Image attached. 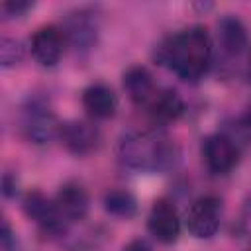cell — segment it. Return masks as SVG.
Instances as JSON below:
<instances>
[{
    "label": "cell",
    "instance_id": "obj_1",
    "mask_svg": "<svg viewBox=\"0 0 251 251\" xmlns=\"http://www.w3.org/2000/svg\"><path fill=\"white\" fill-rule=\"evenodd\" d=\"M157 57L178 78L186 82H196L204 76L212 61L210 35L200 25L182 29L161 43Z\"/></svg>",
    "mask_w": 251,
    "mask_h": 251
},
{
    "label": "cell",
    "instance_id": "obj_2",
    "mask_svg": "<svg viewBox=\"0 0 251 251\" xmlns=\"http://www.w3.org/2000/svg\"><path fill=\"white\" fill-rule=\"evenodd\" d=\"M120 161L141 173H163L171 169L178 157L176 145L157 129L127 133L118 145Z\"/></svg>",
    "mask_w": 251,
    "mask_h": 251
},
{
    "label": "cell",
    "instance_id": "obj_3",
    "mask_svg": "<svg viewBox=\"0 0 251 251\" xmlns=\"http://www.w3.org/2000/svg\"><path fill=\"white\" fill-rule=\"evenodd\" d=\"M61 124L57 122L55 110L45 96H27L20 108V129L24 137L35 145L49 143L59 135Z\"/></svg>",
    "mask_w": 251,
    "mask_h": 251
},
{
    "label": "cell",
    "instance_id": "obj_4",
    "mask_svg": "<svg viewBox=\"0 0 251 251\" xmlns=\"http://www.w3.org/2000/svg\"><path fill=\"white\" fill-rule=\"evenodd\" d=\"M222 220V202L216 196H202L192 202L186 212V229L198 239H210Z\"/></svg>",
    "mask_w": 251,
    "mask_h": 251
},
{
    "label": "cell",
    "instance_id": "obj_5",
    "mask_svg": "<svg viewBox=\"0 0 251 251\" xmlns=\"http://www.w3.org/2000/svg\"><path fill=\"white\" fill-rule=\"evenodd\" d=\"M24 212L29 220H33L45 233L51 235H59L67 229V222L63 220L55 200H49L43 192L39 190H31L25 198H24Z\"/></svg>",
    "mask_w": 251,
    "mask_h": 251
},
{
    "label": "cell",
    "instance_id": "obj_6",
    "mask_svg": "<svg viewBox=\"0 0 251 251\" xmlns=\"http://www.w3.org/2000/svg\"><path fill=\"white\" fill-rule=\"evenodd\" d=\"M63 147L73 155H88L100 145V131L94 124L84 120H69L61 124L59 135Z\"/></svg>",
    "mask_w": 251,
    "mask_h": 251
},
{
    "label": "cell",
    "instance_id": "obj_7",
    "mask_svg": "<svg viewBox=\"0 0 251 251\" xmlns=\"http://www.w3.org/2000/svg\"><path fill=\"white\" fill-rule=\"evenodd\" d=\"M202 155L206 161V167L214 175H226L229 173L239 157L237 145L229 135L224 133H214L208 135L202 143Z\"/></svg>",
    "mask_w": 251,
    "mask_h": 251
},
{
    "label": "cell",
    "instance_id": "obj_8",
    "mask_svg": "<svg viewBox=\"0 0 251 251\" xmlns=\"http://www.w3.org/2000/svg\"><path fill=\"white\" fill-rule=\"evenodd\" d=\"M63 35H65V39H69V43L75 47V51H78V53L90 51L94 47L96 35H98V25H96L94 14H90L86 10H76V12L69 14L65 20Z\"/></svg>",
    "mask_w": 251,
    "mask_h": 251
},
{
    "label": "cell",
    "instance_id": "obj_9",
    "mask_svg": "<svg viewBox=\"0 0 251 251\" xmlns=\"http://www.w3.org/2000/svg\"><path fill=\"white\" fill-rule=\"evenodd\" d=\"M147 227H149L151 235L161 243L176 241V237L180 233V220H178L176 208L165 198L157 200L151 206V212L147 218Z\"/></svg>",
    "mask_w": 251,
    "mask_h": 251
},
{
    "label": "cell",
    "instance_id": "obj_10",
    "mask_svg": "<svg viewBox=\"0 0 251 251\" xmlns=\"http://www.w3.org/2000/svg\"><path fill=\"white\" fill-rule=\"evenodd\" d=\"M65 49V35L57 25H43L31 37V55L43 67L59 63Z\"/></svg>",
    "mask_w": 251,
    "mask_h": 251
},
{
    "label": "cell",
    "instance_id": "obj_11",
    "mask_svg": "<svg viewBox=\"0 0 251 251\" xmlns=\"http://www.w3.org/2000/svg\"><path fill=\"white\" fill-rule=\"evenodd\" d=\"M55 204H57L63 220L67 224H71V222H80L86 218L90 200H88L86 190L78 182H67L59 188V192L55 196Z\"/></svg>",
    "mask_w": 251,
    "mask_h": 251
},
{
    "label": "cell",
    "instance_id": "obj_12",
    "mask_svg": "<svg viewBox=\"0 0 251 251\" xmlns=\"http://www.w3.org/2000/svg\"><path fill=\"white\" fill-rule=\"evenodd\" d=\"M82 106L84 110L96 118V120H106L116 114L118 108V96L114 90L102 82H94L84 88L82 92Z\"/></svg>",
    "mask_w": 251,
    "mask_h": 251
},
{
    "label": "cell",
    "instance_id": "obj_13",
    "mask_svg": "<svg viewBox=\"0 0 251 251\" xmlns=\"http://www.w3.org/2000/svg\"><path fill=\"white\" fill-rule=\"evenodd\" d=\"M216 35H218L220 49L227 57H237L247 47V31H245V25L235 16H224V18H220V22L216 25Z\"/></svg>",
    "mask_w": 251,
    "mask_h": 251
},
{
    "label": "cell",
    "instance_id": "obj_14",
    "mask_svg": "<svg viewBox=\"0 0 251 251\" xmlns=\"http://www.w3.org/2000/svg\"><path fill=\"white\" fill-rule=\"evenodd\" d=\"M124 90L137 106H149L157 94L153 76L145 67H129L124 73Z\"/></svg>",
    "mask_w": 251,
    "mask_h": 251
},
{
    "label": "cell",
    "instance_id": "obj_15",
    "mask_svg": "<svg viewBox=\"0 0 251 251\" xmlns=\"http://www.w3.org/2000/svg\"><path fill=\"white\" fill-rule=\"evenodd\" d=\"M182 112H184V102L178 96V92L171 90V88L159 90L149 104V116L159 126H165V124L178 120L182 116Z\"/></svg>",
    "mask_w": 251,
    "mask_h": 251
},
{
    "label": "cell",
    "instance_id": "obj_16",
    "mask_svg": "<svg viewBox=\"0 0 251 251\" xmlns=\"http://www.w3.org/2000/svg\"><path fill=\"white\" fill-rule=\"evenodd\" d=\"M104 208L108 214H112L116 218L129 220L137 212V202L131 192H127L124 188H114L104 194Z\"/></svg>",
    "mask_w": 251,
    "mask_h": 251
},
{
    "label": "cell",
    "instance_id": "obj_17",
    "mask_svg": "<svg viewBox=\"0 0 251 251\" xmlns=\"http://www.w3.org/2000/svg\"><path fill=\"white\" fill-rule=\"evenodd\" d=\"M24 59V45L20 39L2 37L0 39V63L2 67H14Z\"/></svg>",
    "mask_w": 251,
    "mask_h": 251
},
{
    "label": "cell",
    "instance_id": "obj_18",
    "mask_svg": "<svg viewBox=\"0 0 251 251\" xmlns=\"http://www.w3.org/2000/svg\"><path fill=\"white\" fill-rule=\"evenodd\" d=\"M29 8H33V2H27V0H16V2H4L2 4V12L6 14V16H10V18H18V16H22V14H25Z\"/></svg>",
    "mask_w": 251,
    "mask_h": 251
},
{
    "label": "cell",
    "instance_id": "obj_19",
    "mask_svg": "<svg viewBox=\"0 0 251 251\" xmlns=\"http://www.w3.org/2000/svg\"><path fill=\"white\" fill-rule=\"evenodd\" d=\"M0 251H16V241L6 220L2 222V231H0Z\"/></svg>",
    "mask_w": 251,
    "mask_h": 251
},
{
    "label": "cell",
    "instance_id": "obj_20",
    "mask_svg": "<svg viewBox=\"0 0 251 251\" xmlns=\"http://www.w3.org/2000/svg\"><path fill=\"white\" fill-rule=\"evenodd\" d=\"M2 186H4V194H6V196H14V194L18 192V182H16V178H14L10 173L4 175V182H2Z\"/></svg>",
    "mask_w": 251,
    "mask_h": 251
},
{
    "label": "cell",
    "instance_id": "obj_21",
    "mask_svg": "<svg viewBox=\"0 0 251 251\" xmlns=\"http://www.w3.org/2000/svg\"><path fill=\"white\" fill-rule=\"evenodd\" d=\"M122 251H153V249H151V245H149L147 241H143V239H133V241H129Z\"/></svg>",
    "mask_w": 251,
    "mask_h": 251
},
{
    "label": "cell",
    "instance_id": "obj_22",
    "mask_svg": "<svg viewBox=\"0 0 251 251\" xmlns=\"http://www.w3.org/2000/svg\"><path fill=\"white\" fill-rule=\"evenodd\" d=\"M247 78H249V82H251V59H249V65H247Z\"/></svg>",
    "mask_w": 251,
    "mask_h": 251
}]
</instances>
